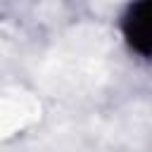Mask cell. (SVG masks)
Returning <instances> with one entry per match:
<instances>
[{"instance_id": "cell-1", "label": "cell", "mask_w": 152, "mask_h": 152, "mask_svg": "<svg viewBox=\"0 0 152 152\" xmlns=\"http://www.w3.org/2000/svg\"><path fill=\"white\" fill-rule=\"evenodd\" d=\"M121 28L128 45L138 55L152 57V0L131 5L124 14Z\"/></svg>"}]
</instances>
